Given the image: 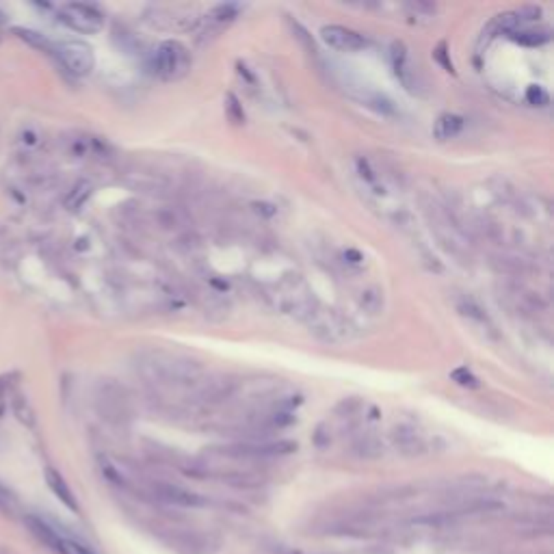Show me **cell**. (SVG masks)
Masks as SVG:
<instances>
[{
	"mask_svg": "<svg viewBox=\"0 0 554 554\" xmlns=\"http://www.w3.org/2000/svg\"><path fill=\"white\" fill-rule=\"evenodd\" d=\"M141 371L147 381L163 388H189L204 377L201 362L176 351H149L141 360Z\"/></svg>",
	"mask_w": 554,
	"mask_h": 554,
	"instance_id": "1",
	"label": "cell"
},
{
	"mask_svg": "<svg viewBox=\"0 0 554 554\" xmlns=\"http://www.w3.org/2000/svg\"><path fill=\"white\" fill-rule=\"evenodd\" d=\"M191 65H193V57L189 53V48L176 39L163 41L154 53V72L158 78L167 82L184 78L189 74Z\"/></svg>",
	"mask_w": 554,
	"mask_h": 554,
	"instance_id": "2",
	"label": "cell"
},
{
	"mask_svg": "<svg viewBox=\"0 0 554 554\" xmlns=\"http://www.w3.org/2000/svg\"><path fill=\"white\" fill-rule=\"evenodd\" d=\"M59 20L76 33H82V35H93V33L102 30L104 26V15L98 7L87 5V3H70L63 5L59 11Z\"/></svg>",
	"mask_w": 554,
	"mask_h": 554,
	"instance_id": "3",
	"label": "cell"
},
{
	"mask_svg": "<svg viewBox=\"0 0 554 554\" xmlns=\"http://www.w3.org/2000/svg\"><path fill=\"white\" fill-rule=\"evenodd\" d=\"M57 57L61 59L63 67L74 76H89L93 65H95V57H93V48L85 41H63L55 48Z\"/></svg>",
	"mask_w": 554,
	"mask_h": 554,
	"instance_id": "4",
	"label": "cell"
},
{
	"mask_svg": "<svg viewBox=\"0 0 554 554\" xmlns=\"http://www.w3.org/2000/svg\"><path fill=\"white\" fill-rule=\"evenodd\" d=\"M321 39L329 48L340 50V53H360V50L368 48V39L362 35V33H358L353 28H347V26H340V24L323 26L321 28Z\"/></svg>",
	"mask_w": 554,
	"mask_h": 554,
	"instance_id": "5",
	"label": "cell"
},
{
	"mask_svg": "<svg viewBox=\"0 0 554 554\" xmlns=\"http://www.w3.org/2000/svg\"><path fill=\"white\" fill-rule=\"evenodd\" d=\"M156 496L163 498L165 502H169L174 507H187V509H197L206 505V498H201L199 494L184 490L180 485H172V483H158L156 485Z\"/></svg>",
	"mask_w": 554,
	"mask_h": 554,
	"instance_id": "6",
	"label": "cell"
},
{
	"mask_svg": "<svg viewBox=\"0 0 554 554\" xmlns=\"http://www.w3.org/2000/svg\"><path fill=\"white\" fill-rule=\"evenodd\" d=\"M24 524H26V528L37 537V539L46 546V548H50V550H55V552H59L61 554V544H63V535L57 530V528H53L50 526L48 522L44 517H37V515H26L24 517Z\"/></svg>",
	"mask_w": 554,
	"mask_h": 554,
	"instance_id": "7",
	"label": "cell"
},
{
	"mask_svg": "<svg viewBox=\"0 0 554 554\" xmlns=\"http://www.w3.org/2000/svg\"><path fill=\"white\" fill-rule=\"evenodd\" d=\"M390 61H392V70H394L396 78L407 89L414 91V70H412V63H409L407 46L403 44V41H394L390 46Z\"/></svg>",
	"mask_w": 554,
	"mask_h": 554,
	"instance_id": "8",
	"label": "cell"
},
{
	"mask_svg": "<svg viewBox=\"0 0 554 554\" xmlns=\"http://www.w3.org/2000/svg\"><path fill=\"white\" fill-rule=\"evenodd\" d=\"M44 474H46V483H48L50 492H53L67 509L74 511V513H78L76 496H74V492L70 490V485H67V481L63 479V474L59 472V470H55V468H46V472H44Z\"/></svg>",
	"mask_w": 554,
	"mask_h": 554,
	"instance_id": "9",
	"label": "cell"
},
{
	"mask_svg": "<svg viewBox=\"0 0 554 554\" xmlns=\"http://www.w3.org/2000/svg\"><path fill=\"white\" fill-rule=\"evenodd\" d=\"M392 438H394V444L405 452V455H418V452H423L425 450V442L421 435L416 433V429L407 427V425H400L394 429L392 433Z\"/></svg>",
	"mask_w": 554,
	"mask_h": 554,
	"instance_id": "10",
	"label": "cell"
},
{
	"mask_svg": "<svg viewBox=\"0 0 554 554\" xmlns=\"http://www.w3.org/2000/svg\"><path fill=\"white\" fill-rule=\"evenodd\" d=\"M463 130V120L459 115H452V113H444L438 117V122L433 126V132L435 137L440 141H446V139H455L457 134Z\"/></svg>",
	"mask_w": 554,
	"mask_h": 554,
	"instance_id": "11",
	"label": "cell"
},
{
	"mask_svg": "<svg viewBox=\"0 0 554 554\" xmlns=\"http://www.w3.org/2000/svg\"><path fill=\"white\" fill-rule=\"evenodd\" d=\"M13 35L22 39L24 44H28L30 48L35 50H41V53H53L55 46L46 39V35H41L39 30H33V28H24V26H13Z\"/></svg>",
	"mask_w": 554,
	"mask_h": 554,
	"instance_id": "12",
	"label": "cell"
},
{
	"mask_svg": "<svg viewBox=\"0 0 554 554\" xmlns=\"http://www.w3.org/2000/svg\"><path fill=\"white\" fill-rule=\"evenodd\" d=\"M91 193H93L91 182L78 180L74 187H72V191L67 193V197H65V208L67 210H80L82 206H85V201L91 197Z\"/></svg>",
	"mask_w": 554,
	"mask_h": 554,
	"instance_id": "13",
	"label": "cell"
},
{
	"mask_svg": "<svg viewBox=\"0 0 554 554\" xmlns=\"http://www.w3.org/2000/svg\"><path fill=\"white\" fill-rule=\"evenodd\" d=\"M522 24L517 18V13L515 11H509V13H500L496 15V18L492 20L490 24V33H494V35H511V33L517 30V26Z\"/></svg>",
	"mask_w": 554,
	"mask_h": 554,
	"instance_id": "14",
	"label": "cell"
},
{
	"mask_svg": "<svg viewBox=\"0 0 554 554\" xmlns=\"http://www.w3.org/2000/svg\"><path fill=\"white\" fill-rule=\"evenodd\" d=\"M11 409H13L15 418H18V421L24 427H30V429L35 427V412H33V407H30V403L26 400V396L15 394L11 398Z\"/></svg>",
	"mask_w": 554,
	"mask_h": 554,
	"instance_id": "15",
	"label": "cell"
},
{
	"mask_svg": "<svg viewBox=\"0 0 554 554\" xmlns=\"http://www.w3.org/2000/svg\"><path fill=\"white\" fill-rule=\"evenodd\" d=\"M511 39L522 44V46L537 48V46H544L550 41V30H515V33H511Z\"/></svg>",
	"mask_w": 554,
	"mask_h": 554,
	"instance_id": "16",
	"label": "cell"
},
{
	"mask_svg": "<svg viewBox=\"0 0 554 554\" xmlns=\"http://www.w3.org/2000/svg\"><path fill=\"white\" fill-rule=\"evenodd\" d=\"M459 312H461L465 318H472V321H479V323H483V325H490L488 314H485V312L474 304V301H470V299L461 301V304H459Z\"/></svg>",
	"mask_w": 554,
	"mask_h": 554,
	"instance_id": "17",
	"label": "cell"
},
{
	"mask_svg": "<svg viewBox=\"0 0 554 554\" xmlns=\"http://www.w3.org/2000/svg\"><path fill=\"white\" fill-rule=\"evenodd\" d=\"M526 102L533 104V107H548L550 95H548V91H546L544 87H539V85H530V87L526 89Z\"/></svg>",
	"mask_w": 554,
	"mask_h": 554,
	"instance_id": "18",
	"label": "cell"
},
{
	"mask_svg": "<svg viewBox=\"0 0 554 554\" xmlns=\"http://www.w3.org/2000/svg\"><path fill=\"white\" fill-rule=\"evenodd\" d=\"M61 554H95V552L89 546L82 544V542L74 539V537H63Z\"/></svg>",
	"mask_w": 554,
	"mask_h": 554,
	"instance_id": "19",
	"label": "cell"
},
{
	"mask_svg": "<svg viewBox=\"0 0 554 554\" xmlns=\"http://www.w3.org/2000/svg\"><path fill=\"white\" fill-rule=\"evenodd\" d=\"M452 381L463 385V388H479V379L468 371V368H457V371L450 373Z\"/></svg>",
	"mask_w": 554,
	"mask_h": 554,
	"instance_id": "20",
	"label": "cell"
},
{
	"mask_svg": "<svg viewBox=\"0 0 554 554\" xmlns=\"http://www.w3.org/2000/svg\"><path fill=\"white\" fill-rule=\"evenodd\" d=\"M15 507H18V500H15V496L5 490L3 485H0V511L3 513H13Z\"/></svg>",
	"mask_w": 554,
	"mask_h": 554,
	"instance_id": "21",
	"label": "cell"
},
{
	"mask_svg": "<svg viewBox=\"0 0 554 554\" xmlns=\"http://www.w3.org/2000/svg\"><path fill=\"white\" fill-rule=\"evenodd\" d=\"M228 115H230V120L234 124H243L245 122V113L239 107V100L234 98V95H228Z\"/></svg>",
	"mask_w": 554,
	"mask_h": 554,
	"instance_id": "22",
	"label": "cell"
},
{
	"mask_svg": "<svg viewBox=\"0 0 554 554\" xmlns=\"http://www.w3.org/2000/svg\"><path fill=\"white\" fill-rule=\"evenodd\" d=\"M290 26H293V33H295V37H297V39H301V41H304V44L308 46V50H310V53L314 55V53H316V46H314V41H312V39L308 37V33H306V28H304V26H301L299 22H293V20H290Z\"/></svg>",
	"mask_w": 554,
	"mask_h": 554,
	"instance_id": "23",
	"label": "cell"
},
{
	"mask_svg": "<svg viewBox=\"0 0 554 554\" xmlns=\"http://www.w3.org/2000/svg\"><path fill=\"white\" fill-rule=\"evenodd\" d=\"M20 375L18 373H5V375H0V398H5L7 392L15 385V379H18Z\"/></svg>",
	"mask_w": 554,
	"mask_h": 554,
	"instance_id": "24",
	"label": "cell"
},
{
	"mask_svg": "<svg viewBox=\"0 0 554 554\" xmlns=\"http://www.w3.org/2000/svg\"><path fill=\"white\" fill-rule=\"evenodd\" d=\"M237 11H239V7H234V5H221V7H216L214 11H212V18L214 20H232L234 15H237Z\"/></svg>",
	"mask_w": 554,
	"mask_h": 554,
	"instance_id": "25",
	"label": "cell"
},
{
	"mask_svg": "<svg viewBox=\"0 0 554 554\" xmlns=\"http://www.w3.org/2000/svg\"><path fill=\"white\" fill-rule=\"evenodd\" d=\"M433 55H435V59H438V61L444 65V70H446V72H452V63H450V59L446 57V44H440L438 50H435Z\"/></svg>",
	"mask_w": 554,
	"mask_h": 554,
	"instance_id": "26",
	"label": "cell"
},
{
	"mask_svg": "<svg viewBox=\"0 0 554 554\" xmlns=\"http://www.w3.org/2000/svg\"><path fill=\"white\" fill-rule=\"evenodd\" d=\"M5 22H7V13L0 9V24H5Z\"/></svg>",
	"mask_w": 554,
	"mask_h": 554,
	"instance_id": "27",
	"label": "cell"
},
{
	"mask_svg": "<svg viewBox=\"0 0 554 554\" xmlns=\"http://www.w3.org/2000/svg\"><path fill=\"white\" fill-rule=\"evenodd\" d=\"M5 407H7V405H5V398H0V416L5 414Z\"/></svg>",
	"mask_w": 554,
	"mask_h": 554,
	"instance_id": "28",
	"label": "cell"
}]
</instances>
